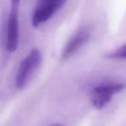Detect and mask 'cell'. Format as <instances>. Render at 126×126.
Segmentation results:
<instances>
[{
	"label": "cell",
	"mask_w": 126,
	"mask_h": 126,
	"mask_svg": "<svg viewBox=\"0 0 126 126\" xmlns=\"http://www.w3.org/2000/svg\"><path fill=\"white\" fill-rule=\"evenodd\" d=\"M19 8L11 7L7 20L6 48L11 53L17 49L19 44Z\"/></svg>",
	"instance_id": "cell-5"
},
{
	"label": "cell",
	"mask_w": 126,
	"mask_h": 126,
	"mask_svg": "<svg viewBox=\"0 0 126 126\" xmlns=\"http://www.w3.org/2000/svg\"><path fill=\"white\" fill-rule=\"evenodd\" d=\"M125 88V83L112 82L102 84L94 87L90 94V100L93 106L96 109H102L105 107L113 96L122 91Z\"/></svg>",
	"instance_id": "cell-1"
},
{
	"label": "cell",
	"mask_w": 126,
	"mask_h": 126,
	"mask_svg": "<svg viewBox=\"0 0 126 126\" xmlns=\"http://www.w3.org/2000/svg\"><path fill=\"white\" fill-rule=\"evenodd\" d=\"M50 126H62V125H60V124H53V125H52Z\"/></svg>",
	"instance_id": "cell-7"
},
{
	"label": "cell",
	"mask_w": 126,
	"mask_h": 126,
	"mask_svg": "<svg viewBox=\"0 0 126 126\" xmlns=\"http://www.w3.org/2000/svg\"><path fill=\"white\" fill-rule=\"evenodd\" d=\"M91 30L89 27L79 28L70 38L62 52V59L67 60L76 54L90 39Z\"/></svg>",
	"instance_id": "cell-4"
},
{
	"label": "cell",
	"mask_w": 126,
	"mask_h": 126,
	"mask_svg": "<svg viewBox=\"0 0 126 126\" xmlns=\"http://www.w3.org/2000/svg\"><path fill=\"white\" fill-rule=\"evenodd\" d=\"M67 0H36L32 15V25L38 27L52 18L65 4Z\"/></svg>",
	"instance_id": "cell-3"
},
{
	"label": "cell",
	"mask_w": 126,
	"mask_h": 126,
	"mask_svg": "<svg viewBox=\"0 0 126 126\" xmlns=\"http://www.w3.org/2000/svg\"><path fill=\"white\" fill-rule=\"evenodd\" d=\"M42 55L38 49H33L22 61L16 77V85L19 89L23 88L36 70L40 65Z\"/></svg>",
	"instance_id": "cell-2"
},
{
	"label": "cell",
	"mask_w": 126,
	"mask_h": 126,
	"mask_svg": "<svg viewBox=\"0 0 126 126\" xmlns=\"http://www.w3.org/2000/svg\"><path fill=\"white\" fill-rule=\"evenodd\" d=\"M107 57L109 59H126V44L109 53Z\"/></svg>",
	"instance_id": "cell-6"
}]
</instances>
